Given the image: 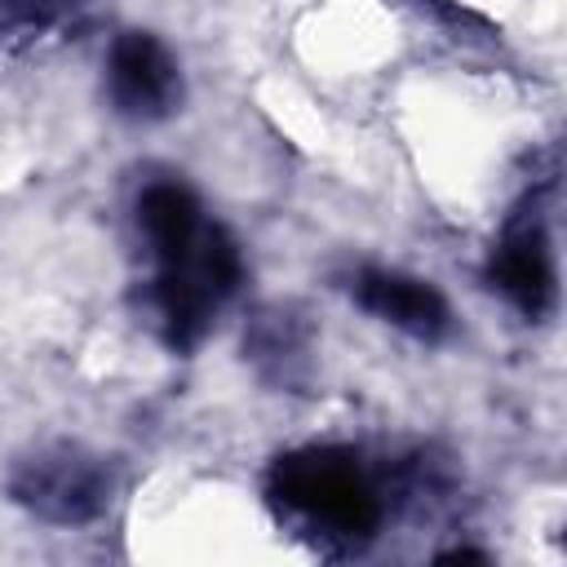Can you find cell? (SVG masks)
<instances>
[{"mask_svg": "<svg viewBox=\"0 0 567 567\" xmlns=\"http://www.w3.org/2000/svg\"><path fill=\"white\" fill-rule=\"evenodd\" d=\"M275 496L292 509H306L310 518L346 532L368 536L381 518V505L372 487L359 478V470L337 452H297L284 456L275 470Z\"/></svg>", "mask_w": 567, "mask_h": 567, "instance_id": "obj_1", "label": "cell"}, {"mask_svg": "<svg viewBox=\"0 0 567 567\" xmlns=\"http://www.w3.org/2000/svg\"><path fill=\"white\" fill-rule=\"evenodd\" d=\"M13 496L27 509H35L40 518L84 523L106 505V474L97 461H89L71 447H53V452H35L31 461L18 465Z\"/></svg>", "mask_w": 567, "mask_h": 567, "instance_id": "obj_2", "label": "cell"}, {"mask_svg": "<svg viewBox=\"0 0 567 567\" xmlns=\"http://www.w3.org/2000/svg\"><path fill=\"white\" fill-rule=\"evenodd\" d=\"M177 66L168 49L146 35L128 31L111 49V97L124 115H164L177 97Z\"/></svg>", "mask_w": 567, "mask_h": 567, "instance_id": "obj_3", "label": "cell"}, {"mask_svg": "<svg viewBox=\"0 0 567 567\" xmlns=\"http://www.w3.org/2000/svg\"><path fill=\"white\" fill-rule=\"evenodd\" d=\"M354 292L372 315H381L385 323H394V328H403V332H412L421 341H434L447 328L443 297L421 279L390 275V270H368V275H359Z\"/></svg>", "mask_w": 567, "mask_h": 567, "instance_id": "obj_4", "label": "cell"}, {"mask_svg": "<svg viewBox=\"0 0 567 567\" xmlns=\"http://www.w3.org/2000/svg\"><path fill=\"white\" fill-rule=\"evenodd\" d=\"M137 217H142V230L164 266L190 261V252L199 244V204L186 186H177V182L151 186L137 204Z\"/></svg>", "mask_w": 567, "mask_h": 567, "instance_id": "obj_5", "label": "cell"}, {"mask_svg": "<svg viewBox=\"0 0 567 567\" xmlns=\"http://www.w3.org/2000/svg\"><path fill=\"white\" fill-rule=\"evenodd\" d=\"M492 279L496 288L527 315H540L549 306V292H554V270H549V252H545V239L536 230H518L509 235L496 257H492Z\"/></svg>", "mask_w": 567, "mask_h": 567, "instance_id": "obj_6", "label": "cell"}, {"mask_svg": "<svg viewBox=\"0 0 567 567\" xmlns=\"http://www.w3.org/2000/svg\"><path fill=\"white\" fill-rule=\"evenodd\" d=\"M155 297H159V315H164L168 341H173L177 350H190V346L204 337V328H208V310H213L217 297H213L208 284L195 275L190 261H182V266H164V270H159V288H155Z\"/></svg>", "mask_w": 567, "mask_h": 567, "instance_id": "obj_7", "label": "cell"}, {"mask_svg": "<svg viewBox=\"0 0 567 567\" xmlns=\"http://www.w3.org/2000/svg\"><path fill=\"white\" fill-rule=\"evenodd\" d=\"M190 266L208 284L213 297H226L239 284V275H244V257H239V248H235V239L226 230H199V244L190 252Z\"/></svg>", "mask_w": 567, "mask_h": 567, "instance_id": "obj_8", "label": "cell"}, {"mask_svg": "<svg viewBox=\"0 0 567 567\" xmlns=\"http://www.w3.org/2000/svg\"><path fill=\"white\" fill-rule=\"evenodd\" d=\"M58 0H0V22H13V18H40L44 9H53Z\"/></svg>", "mask_w": 567, "mask_h": 567, "instance_id": "obj_9", "label": "cell"}]
</instances>
